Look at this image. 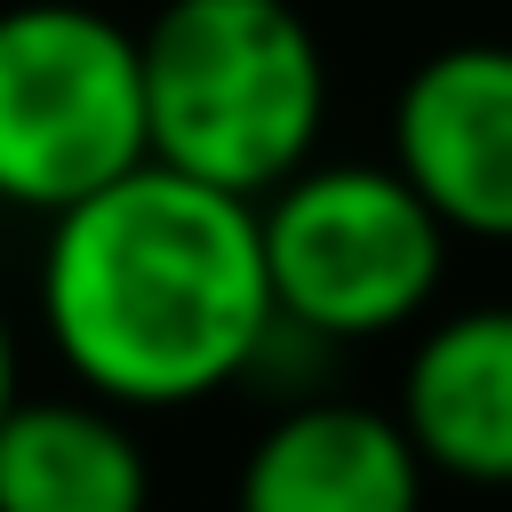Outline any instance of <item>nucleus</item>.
<instances>
[{"label": "nucleus", "instance_id": "nucleus-3", "mask_svg": "<svg viewBox=\"0 0 512 512\" xmlns=\"http://www.w3.org/2000/svg\"><path fill=\"white\" fill-rule=\"evenodd\" d=\"M256 248L280 336L376 344L432 312L448 280L440 216L392 176V160H312L256 200Z\"/></svg>", "mask_w": 512, "mask_h": 512}, {"label": "nucleus", "instance_id": "nucleus-4", "mask_svg": "<svg viewBox=\"0 0 512 512\" xmlns=\"http://www.w3.org/2000/svg\"><path fill=\"white\" fill-rule=\"evenodd\" d=\"M136 32L88 0L0 8V208L64 216L144 168Z\"/></svg>", "mask_w": 512, "mask_h": 512}, {"label": "nucleus", "instance_id": "nucleus-6", "mask_svg": "<svg viewBox=\"0 0 512 512\" xmlns=\"http://www.w3.org/2000/svg\"><path fill=\"white\" fill-rule=\"evenodd\" d=\"M424 456L392 408L288 400L240 456L232 512H424Z\"/></svg>", "mask_w": 512, "mask_h": 512}, {"label": "nucleus", "instance_id": "nucleus-5", "mask_svg": "<svg viewBox=\"0 0 512 512\" xmlns=\"http://www.w3.org/2000/svg\"><path fill=\"white\" fill-rule=\"evenodd\" d=\"M392 176L448 240L512 248V40H448L392 88Z\"/></svg>", "mask_w": 512, "mask_h": 512}, {"label": "nucleus", "instance_id": "nucleus-7", "mask_svg": "<svg viewBox=\"0 0 512 512\" xmlns=\"http://www.w3.org/2000/svg\"><path fill=\"white\" fill-rule=\"evenodd\" d=\"M400 432L432 480L512 488V304L448 312L400 368Z\"/></svg>", "mask_w": 512, "mask_h": 512}, {"label": "nucleus", "instance_id": "nucleus-2", "mask_svg": "<svg viewBox=\"0 0 512 512\" xmlns=\"http://www.w3.org/2000/svg\"><path fill=\"white\" fill-rule=\"evenodd\" d=\"M144 152L232 200L320 160L328 56L296 0H160L136 24Z\"/></svg>", "mask_w": 512, "mask_h": 512}, {"label": "nucleus", "instance_id": "nucleus-9", "mask_svg": "<svg viewBox=\"0 0 512 512\" xmlns=\"http://www.w3.org/2000/svg\"><path fill=\"white\" fill-rule=\"evenodd\" d=\"M24 400V368H16V320H8V304H0V416Z\"/></svg>", "mask_w": 512, "mask_h": 512}, {"label": "nucleus", "instance_id": "nucleus-1", "mask_svg": "<svg viewBox=\"0 0 512 512\" xmlns=\"http://www.w3.org/2000/svg\"><path fill=\"white\" fill-rule=\"evenodd\" d=\"M32 304L64 376L120 416L200 408L256 376L280 336L256 200L160 160L48 216Z\"/></svg>", "mask_w": 512, "mask_h": 512}, {"label": "nucleus", "instance_id": "nucleus-8", "mask_svg": "<svg viewBox=\"0 0 512 512\" xmlns=\"http://www.w3.org/2000/svg\"><path fill=\"white\" fill-rule=\"evenodd\" d=\"M0 512H152V456L120 408L24 392L0 416Z\"/></svg>", "mask_w": 512, "mask_h": 512}]
</instances>
